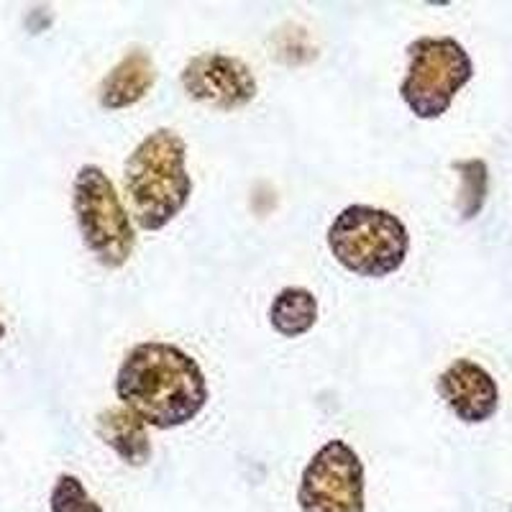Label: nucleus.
<instances>
[{"mask_svg":"<svg viewBox=\"0 0 512 512\" xmlns=\"http://www.w3.org/2000/svg\"><path fill=\"white\" fill-rule=\"evenodd\" d=\"M123 408L146 425L169 431L190 423L208 405V379L187 351L175 344L144 341L128 351L116 374Z\"/></svg>","mask_w":512,"mask_h":512,"instance_id":"nucleus-1","label":"nucleus"},{"mask_svg":"<svg viewBox=\"0 0 512 512\" xmlns=\"http://www.w3.org/2000/svg\"><path fill=\"white\" fill-rule=\"evenodd\" d=\"M123 182L136 223L144 231H162L192 195L185 139L172 128L152 131L126 159Z\"/></svg>","mask_w":512,"mask_h":512,"instance_id":"nucleus-2","label":"nucleus"},{"mask_svg":"<svg viewBox=\"0 0 512 512\" xmlns=\"http://www.w3.org/2000/svg\"><path fill=\"white\" fill-rule=\"evenodd\" d=\"M328 249L349 272L369 280L390 277L405 264L410 233L405 223L384 208L349 205L328 228Z\"/></svg>","mask_w":512,"mask_h":512,"instance_id":"nucleus-3","label":"nucleus"},{"mask_svg":"<svg viewBox=\"0 0 512 512\" xmlns=\"http://www.w3.org/2000/svg\"><path fill=\"white\" fill-rule=\"evenodd\" d=\"M72 208L82 241L95 259L108 269L123 267L134 254L136 233L116 185L98 164H85L75 175Z\"/></svg>","mask_w":512,"mask_h":512,"instance_id":"nucleus-4","label":"nucleus"},{"mask_svg":"<svg viewBox=\"0 0 512 512\" xmlns=\"http://www.w3.org/2000/svg\"><path fill=\"white\" fill-rule=\"evenodd\" d=\"M474 77L469 52L451 36H420L408 47V75L400 95L423 121L441 118L456 93Z\"/></svg>","mask_w":512,"mask_h":512,"instance_id":"nucleus-5","label":"nucleus"},{"mask_svg":"<svg viewBox=\"0 0 512 512\" xmlns=\"http://www.w3.org/2000/svg\"><path fill=\"white\" fill-rule=\"evenodd\" d=\"M364 489L359 454L346 441H328L303 469L297 502L303 512H367Z\"/></svg>","mask_w":512,"mask_h":512,"instance_id":"nucleus-6","label":"nucleus"},{"mask_svg":"<svg viewBox=\"0 0 512 512\" xmlns=\"http://www.w3.org/2000/svg\"><path fill=\"white\" fill-rule=\"evenodd\" d=\"M182 88L198 103L218 111H239L256 98V77L239 57L205 52L192 57L180 75Z\"/></svg>","mask_w":512,"mask_h":512,"instance_id":"nucleus-7","label":"nucleus"},{"mask_svg":"<svg viewBox=\"0 0 512 512\" xmlns=\"http://www.w3.org/2000/svg\"><path fill=\"white\" fill-rule=\"evenodd\" d=\"M438 395L461 423L477 425L500 408V387L495 377L472 359L451 361L438 377Z\"/></svg>","mask_w":512,"mask_h":512,"instance_id":"nucleus-8","label":"nucleus"},{"mask_svg":"<svg viewBox=\"0 0 512 512\" xmlns=\"http://www.w3.org/2000/svg\"><path fill=\"white\" fill-rule=\"evenodd\" d=\"M157 82V67L152 54L144 49H131L123 54L121 62L105 75L100 85V105L108 111H121L136 105Z\"/></svg>","mask_w":512,"mask_h":512,"instance_id":"nucleus-9","label":"nucleus"},{"mask_svg":"<svg viewBox=\"0 0 512 512\" xmlns=\"http://www.w3.org/2000/svg\"><path fill=\"white\" fill-rule=\"evenodd\" d=\"M98 436L126 464L144 466L152 459V441L146 433V423L128 408L103 410L98 415Z\"/></svg>","mask_w":512,"mask_h":512,"instance_id":"nucleus-10","label":"nucleus"},{"mask_svg":"<svg viewBox=\"0 0 512 512\" xmlns=\"http://www.w3.org/2000/svg\"><path fill=\"white\" fill-rule=\"evenodd\" d=\"M318 320V300L305 287H285L269 305V323L280 336H305Z\"/></svg>","mask_w":512,"mask_h":512,"instance_id":"nucleus-11","label":"nucleus"},{"mask_svg":"<svg viewBox=\"0 0 512 512\" xmlns=\"http://www.w3.org/2000/svg\"><path fill=\"white\" fill-rule=\"evenodd\" d=\"M454 169L461 177L459 190V213L464 221H472L482 213L484 203H487L489 190V169L482 159H466V162H456Z\"/></svg>","mask_w":512,"mask_h":512,"instance_id":"nucleus-12","label":"nucleus"},{"mask_svg":"<svg viewBox=\"0 0 512 512\" xmlns=\"http://www.w3.org/2000/svg\"><path fill=\"white\" fill-rule=\"evenodd\" d=\"M52 512H105L75 474H59L49 495Z\"/></svg>","mask_w":512,"mask_h":512,"instance_id":"nucleus-13","label":"nucleus"},{"mask_svg":"<svg viewBox=\"0 0 512 512\" xmlns=\"http://www.w3.org/2000/svg\"><path fill=\"white\" fill-rule=\"evenodd\" d=\"M3 338H6V323L0 320V341H3Z\"/></svg>","mask_w":512,"mask_h":512,"instance_id":"nucleus-14","label":"nucleus"}]
</instances>
